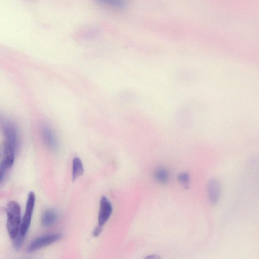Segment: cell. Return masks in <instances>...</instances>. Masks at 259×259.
I'll list each match as a JSON object with an SVG mask.
<instances>
[{
  "mask_svg": "<svg viewBox=\"0 0 259 259\" xmlns=\"http://www.w3.org/2000/svg\"><path fill=\"white\" fill-rule=\"evenodd\" d=\"M97 3L105 7L120 9L124 7V2L121 0H95Z\"/></svg>",
  "mask_w": 259,
  "mask_h": 259,
  "instance_id": "8fae6325",
  "label": "cell"
},
{
  "mask_svg": "<svg viewBox=\"0 0 259 259\" xmlns=\"http://www.w3.org/2000/svg\"><path fill=\"white\" fill-rule=\"evenodd\" d=\"M7 213V229L11 239H13L19 231L21 225V209L16 201L9 202L6 208Z\"/></svg>",
  "mask_w": 259,
  "mask_h": 259,
  "instance_id": "6da1fadb",
  "label": "cell"
},
{
  "mask_svg": "<svg viewBox=\"0 0 259 259\" xmlns=\"http://www.w3.org/2000/svg\"><path fill=\"white\" fill-rule=\"evenodd\" d=\"M155 180L160 183H165L168 180L169 175L168 171L164 168H158L154 174Z\"/></svg>",
  "mask_w": 259,
  "mask_h": 259,
  "instance_id": "7c38bea8",
  "label": "cell"
},
{
  "mask_svg": "<svg viewBox=\"0 0 259 259\" xmlns=\"http://www.w3.org/2000/svg\"><path fill=\"white\" fill-rule=\"evenodd\" d=\"M25 237V236L23 235L19 231L17 235L13 239V246L16 250H19L21 248Z\"/></svg>",
  "mask_w": 259,
  "mask_h": 259,
  "instance_id": "4fadbf2b",
  "label": "cell"
},
{
  "mask_svg": "<svg viewBox=\"0 0 259 259\" xmlns=\"http://www.w3.org/2000/svg\"><path fill=\"white\" fill-rule=\"evenodd\" d=\"M62 238L60 233L50 234L40 236L32 241L27 248L28 252H32L58 241Z\"/></svg>",
  "mask_w": 259,
  "mask_h": 259,
  "instance_id": "3957f363",
  "label": "cell"
},
{
  "mask_svg": "<svg viewBox=\"0 0 259 259\" xmlns=\"http://www.w3.org/2000/svg\"><path fill=\"white\" fill-rule=\"evenodd\" d=\"M58 214L53 209L45 210L41 218V224L44 227L47 228L53 226L58 220Z\"/></svg>",
  "mask_w": 259,
  "mask_h": 259,
  "instance_id": "9c48e42d",
  "label": "cell"
},
{
  "mask_svg": "<svg viewBox=\"0 0 259 259\" xmlns=\"http://www.w3.org/2000/svg\"><path fill=\"white\" fill-rule=\"evenodd\" d=\"M7 168L0 163V183L3 181Z\"/></svg>",
  "mask_w": 259,
  "mask_h": 259,
  "instance_id": "9a60e30c",
  "label": "cell"
},
{
  "mask_svg": "<svg viewBox=\"0 0 259 259\" xmlns=\"http://www.w3.org/2000/svg\"><path fill=\"white\" fill-rule=\"evenodd\" d=\"M112 212V206L110 201L105 196L100 199L98 214V225L103 227L110 217Z\"/></svg>",
  "mask_w": 259,
  "mask_h": 259,
  "instance_id": "277c9868",
  "label": "cell"
},
{
  "mask_svg": "<svg viewBox=\"0 0 259 259\" xmlns=\"http://www.w3.org/2000/svg\"><path fill=\"white\" fill-rule=\"evenodd\" d=\"M121 1H122L124 2L125 0H121Z\"/></svg>",
  "mask_w": 259,
  "mask_h": 259,
  "instance_id": "ac0fdd59",
  "label": "cell"
},
{
  "mask_svg": "<svg viewBox=\"0 0 259 259\" xmlns=\"http://www.w3.org/2000/svg\"><path fill=\"white\" fill-rule=\"evenodd\" d=\"M84 168L80 158L75 157L72 163V179L75 180L77 178L82 175Z\"/></svg>",
  "mask_w": 259,
  "mask_h": 259,
  "instance_id": "30bf717a",
  "label": "cell"
},
{
  "mask_svg": "<svg viewBox=\"0 0 259 259\" xmlns=\"http://www.w3.org/2000/svg\"><path fill=\"white\" fill-rule=\"evenodd\" d=\"M35 201V195L33 192H30L28 195L25 212L21 223L20 232L26 236L30 226Z\"/></svg>",
  "mask_w": 259,
  "mask_h": 259,
  "instance_id": "7a4b0ae2",
  "label": "cell"
},
{
  "mask_svg": "<svg viewBox=\"0 0 259 259\" xmlns=\"http://www.w3.org/2000/svg\"><path fill=\"white\" fill-rule=\"evenodd\" d=\"M103 227L98 225L93 231V235L95 237L99 236L102 231Z\"/></svg>",
  "mask_w": 259,
  "mask_h": 259,
  "instance_id": "2e32d148",
  "label": "cell"
},
{
  "mask_svg": "<svg viewBox=\"0 0 259 259\" xmlns=\"http://www.w3.org/2000/svg\"><path fill=\"white\" fill-rule=\"evenodd\" d=\"M221 191L220 184L216 179L211 180L208 185V195L210 203L212 205L219 201Z\"/></svg>",
  "mask_w": 259,
  "mask_h": 259,
  "instance_id": "52a82bcc",
  "label": "cell"
},
{
  "mask_svg": "<svg viewBox=\"0 0 259 259\" xmlns=\"http://www.w3.org/2000/svg\"><path fill=\"white\" fill-rule=\"evenodd\" d=\"M15 150L6 141L1 146L2 160L1 162L7 169L11 167L15 159Z\"/></svg>",
  "mask_w": 259,
  "mask_h": 259,
  "instance_id": "5b68a950",
  "label": "cell"
},
{
  "mask_svg": "<svg viewBox=\"0 0 259 259\" xmlns=\"http://www.w3.org/2000/svg\"><path fill=\"white\" fill-rule=\"evenodd\" d=\"M146 258L156 259V258H160V257L158 256L157 255L154 254V255H150L149 256H148Z\"/></svg>",
  "mask_w": 259,
  "mask_h": 259,
  "instance_id": "e0dca14e",
  "label": "cell"
},
{
  "mask_svg": "<svg viewBox=\"0 0 259 259\" xmlns=\"http://www.w3.org/2000/svg\"><path fill=\"white\" fill-rule=\"evenodd\" d=\"M3 132L6 138L5 141L10 144L16 151L19 146V139L15 125L9 121L5 122L4 123Z\"/></svg>",
  "mask_w": 259,
  "mask_h": 259,
  "instance_id": "8992f818",
  "label": "cell"
},
{
  "mask_svg": "<svg viewBox=\"0 0 259 259\" xmlns=\"http://www.w3.org/2000/svg\"><path fill=\"white\" fill-rule=\"evenodd\" d=\"M179 181L184 185H186L189 181V176L187 172H182L178 176Z\"/></svg>",
  "mask_w": 259,
  "mask_h": 259,
  "instance_id": "5bb4252c",
  "label": "cell"
},
{
  "mask_svg": "<svg viewBox=\"0 0 259 259\" xmlns=\"http://www.w3.org/2000/svg\"><path fill=\"white\" fill-rule=\"evenodd\" d=\"M42 136L47 146L53 150L58 148V140L54 132L49 127L45 126L42 130Z\"/></svg>",
  "mask_w": 259,
  "mask_h": 259,
  "instance_id": "ba28073f",
  "label": "cell"
}]
</instances>
